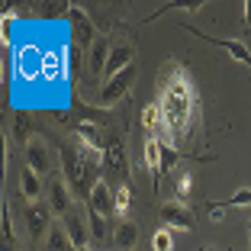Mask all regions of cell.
Wrapping results in <instances>:
<instances>
[{
  "label": "cell",
  "instance_id": "cell-14",
  "mask_svg": "<svg viewBox=\"0 0 251 251\" xmlns=\"http://www.w3.org/2000/svg\"><path fill=\"white\" fill-rule=\"evenodd\" d=\"M132 65H135L132 42H116V45H113V52H110V65H106V71H103V81L116 77L119 71H126V68H132ZM103 81H100V84H103Z\"/></svg>",
  "mask_w": 251,
  "mask_h": 251
},
{
  "label": "cell",
  "instance_id": "cell-23",
  "mask_svg": "<svg viewBox=\"0 0 251 251\" xmlns=\"http://www.w3.org/2000/svg\"><path fill=\"white\" fill-rule=\"evenodd\" d=\"M174 190H177V200L184 203L187 197H190L193 190V177H190V171H174Z\"/></svg>",
  "mask_w": 251,
  "mask_h": 251
},
{
  "label": "cell",
  "instance_id": "cell-11",
  "mask_svg": "<svg viewBox=\"0 0 251 251\" xmlns=\"http://www.w3.org/2000/svg\"><path fill=\"white\" fill-rule=\"evenodd\" d=\"M26 229H29L32 238H42L49 235V229H52V206L45 203V200H39V203H26Z\"/></svg>",
  "mask_w": 251,
  "mask_h": 251
},
{
  "label": "cell",
  "instance_id": "cell-15",
  "mask_svg": "<svg viewBox=\"0 0 251 251\" xmlns=\"http://www.w3.org/2000/svg\"><path fill=\"white\" fill-rule=\"evenodd\" d=\"M110 52H113V45H110V39H103V36L97 39V42L90 45V52H87V68L100 81H103V71H106V65H110Z\"/></svg>",
  "mask_w": 251,
  "mask_h": 251
},
{
  "label": "cell",
  "instance_id": "cell-18",
  "mask_svg": "<svg viewBox=\"0 0 251 251\" xmlns=\"http://www.w3.org/2000/svg\"><path fill=\"white\" fill-rule=\"evenodd\" d=\"M20 190H23V197L29 200V203H39V197L45 193V184H42V177H39L32 168H23V174H20Z\"/></svg>",
  "mask_w": 251,
  "mask_h": 251
},
{
  "label": "cell",
  "instance_id": "cell-8",
  "mask_svg": "<svg viewBox=\"0 0 251 251\" xmlns=\"http://www.w3.org/2000/svg\"><path fill=\"white\" fill-rule=\"evenodd\" d=\"M65 229H68V238H71L74 251H87V245L94 242V238H90L87 209H81V206H74L71 213H65Z\"/></svg>",
  "mask_w": 251,
  "mask_h": 251
},
{
  "label": "cell",
  "instance_id": "cell-10",
  "mask_svg": "<svg viewBox=\"0 0 251 251\" xmlns=\"http://www.w3.org/2000/svg\"><path fill=\"white\" fill-rule=\"evenodd\" d=\"M142 164L151 174V187H161V174H164V142L161 139H145L142 145Z\"/></svg>",
  "mask_w": 251,
  "mask_h": 251
},
{
  "label": "cell",
  "instance_id": "cell-20",
  "mask_svg": "<svg viewBox=\"0 0 251 251\" xmlns=\"http://www.w3.org/2000/svg\"><path fill=\"white\" fill-rule=\"evenodd\" d=\"M113 190H116V216L126 219L129 209H132V190H129V184H116Z\"/></svg>",
  "mask_w": 251,
  "mask_h": 251
},
{
  "label": "cell",
  "instance_id": "cell-17",
  "mask_svg": "<svg viewBox=\"0 0 251 251\" xmlns=\"http://www.w3.org/2000/svg\"><path fill=\"white\" fill-rule=\"evenodd\" d=\"M139 123H142V132H145V139H161V142H164V123H161V113H158L155 103H148L145 110H142Z\"/></svg>",
  "mask_w": 251,
  "mask_h": 251
},
{
  "label": "cell",
  "instance_id": "cell-9",
  "mask_svg": "<svg viewBox=\"0 0 251 251\" xmlns=\"http://www.w3.org/2000/svg\"><path fill=\"white\" fill-rule=\"evenodd\" d=\"M158 216H161V226L164 229H177V232H190L193 229V213L180 203V200H168L161 209H158Z\"/></svg>",
  "mask_w": 251,
  "mask_h": 251
},
{
  "label": "cell",
  "instance_id": "cell-13",
  "mask_svg": "<svg viewBox=\"0 0 251 251\" xmlns=\"http://www.w3.org/2000/svg\"><path fill=\"white\" fill-rule=\"evenodd\" d=\"M87 209L97 216H103V219H110V216H116V190H113L106 180H100V184L90 190V200H87Z\"/></svg>",
  "mask_w": 251,
  "mask_h": 251
},
{
  "label": "cell",
  "instance_id": "cell-5",
  "mask_svg": "<svg viewBox=\"0 0 251 251\" xmlns=\"http://www.w3.org/2000/svg\"><path fill=\"white\" fill-rule=\"evenodd\" d=\"M135 74H139V68H126V71H119L116 77H110V81H103V87H100V94H97V106H116L119 100H123L126 94H129V87H132Z\"/></svg>",
  "mask_w": 251,
  "mask_h": 251
},
{
  "label": "cell",
  "instance_id": "cell-4",
  "mask_svg": "<svg viewBox=\"0 0 251 251\" xmlns=\"http://www.w3.org/2000/svg\"><path fill=\"white\" fill-rule=\"evenodd\" d=\"M100 171H103L106 177L119 180V184H126V177H129V164H126V148H123V142H119V139H113V135H106Z\"/></svg>",
  "mask_w": 251,
  "mask_h": 251
},
{
  "label": "cell",
  "instance_id": "cell-12",
  "mask_svg": "<svg viewBox=\"0 0 251 251\" xmlns=\"http://www.w3.org/2000/svg\"><path fill=\"white\" fill-rule=\"evenodd\" d=\"M184 29H190V36H197V39H203V42H213V45H219L222 52H229L235 61H242L245 68H251V49L242 42V39H222V36H206V32H200V29H193V26H184Z\"/></svg>",
  "mask_w": 251,
  "mask_h": 251
},
{
  "label": "cell",
  "instance_id": "cell-25",
  "mask_svg": "<svg viewBox=\"0 0 251 251\" xmlns=\"http://www.w3.org/2000/svg\"><path fill=\"white\" fill-rule=\"evenodd\" d=\"M26 129H29V119H26V116L20 113V116H16V139H26V142H29V135H26Z\"/></svg>",
  "mask_w": 251,
  "mask_h": 251
},
{
  "label": "cell",
  "instance_id": "cell-24",
  "mask_svg": "<svg viewBox=\"0 0 251 251\" xmlns=\"http://www.w3.org/2000/svg\"><path fill=\"white\" fill-rule=\"evenodd\" d=\"M222 206H226V209H232V206H251V190H248V187L235 190L229 200H222Z\"/></svg>",
  "mask_w": 251,
  "mask_h": 251
},
{
  "label": "cell",
  "instance_id": "cell-26",
  "mask_svg": "<svg viewBox=\"0 0 251 251\" xmlns=\"http://www.w3.org/2000/svg\"><path fill=\"white\" fill-rule=\"evenodd\" d=\"M3 235L13 242V226H10V209H7V203H3Z\"/></svg>",
  "mask_w": 251,
  "mask_h": 251
},
{
  "label": "cell",
  "instance_id": "cell-1",
  "mask_svg": "<svg viewBox=\"0 0 251 251\" xmlns=\"http://www.w3.org/2000/svg\"><path fill=\"white\" fill-rule=\"evenodd\" d=\"M155 106L164 123V142L177 151H187L190 142L203 132V113H200V94L193 77L184 71V65L168 61L158 71V94Z\"/></svg>",
  "mask_w": 251,
  "mask_h": 251
},
{
  "label": "cell",
  "instance_id": "cell-27",
  "mask_svg": "<svg viewBox=\"0 0 251 251\" xmlns=\"http://www.w3.org/2000/svg\"><path fill=\"white\" fill-rule=\"evenodd\" d=\"M242 10H245V29H251V0H245Z\"/></svg>",
  "mask_w": 251,
  "mask_h": 251
},
{
  "label": "cell",
  "instance_id": "cell-2",
  "mask_svg": "<svg viewBox=\"0 0 251 251\" xmlns=\"http://www.w3.org/2000/svg\"><path fill=\"white\" fill-rule=\"evenodd\" d=\"M61 155V174L71 184L74 197H81L84 203L90 200V190H94L100 180H97V168H100V158L84 151L81 145H65L58 151Z\"/></svg>",
  "mask_w": 251,
  "mask_h": 251
},
{
  "label": "cell",
  "instance_id": "cell-19",
  "mask_svg": "<svg viewBox=\"0 0 251 251\" xmlns=\"http://www.w3.org/2000/svg\"><path fill=\"white\" fill-rule=\"evenodd\" d=\"M42 251H74L71 238H68L65 222H52V229H49V235H45Z\"/></svg>",
  "mask_w": 251,
  "mask_h": 251
},
{
  "label": "cell",
  "instance_id": "cell-7",
  "mask_svg": "<svg viewBox=\"0 0 251 251\" xmlns=\"http://www.w3.org/2000/svg\"><path fill=\"white\" fill-rule=\"evenodd\" d=\"M71 184L65 180V174H52V177L45 180V203L52 206V213H71Z\"/></svg>",
  "mask_w": 251,
  "mask_h": 251
},
{
  "label": "cell",
  "instance_id": "cell-21",
  "mask_svg": "<svg viewBox=\"0 0 251 251\" xmlns=\"http://www.w3.org/2000/svg\"><path fill=\"white\" fill-rule=\"evenodd\" d=\"M87 222H90V238H94V242H106L110 226H106L103 216H97V213H90V209H87Z\"/></svg>",
  "mask_w": 251,
  "mask_h": 251
},
{
  "label": "cell",
  "instance_id": "cell-3",
  "mask_svg": "<svg viewBox=\"0 0 251 251\" xmlns=\"http://www.w3.org/2000/svg\"><path fill=\"white\" fill-rule=\"evenodd\" d=\"M26 168H32L39 177H42V174H49V177H52V168H55V151H52V145H49L42 135H36V132H32L29 142H26Z\"/></svg>",
  "mask_w": 251,
  "mask_h": 251
},
{
  "label": "cell",
  "instance_id": "cell-22",
  "mask_svg": "<svg viewBox=\"0 0 251 251\" xmlns=\"http://www.w3.org/2000/svg\"><path fill=\"white\" fill-rule=\"evenodd\" d=\"M151 251H174V232L171 229H155V235H151Z\"/></svg>",
  "mask_w": 251,
  "mask_h": 251
},
{
  "label": "cell",
  "instance_id": "cell-16",
  "mask_svg": "<svg viewBox=\"0 0 251 251\" xmlns=\"http://www.w3.org/2000/svg\"><path fill=\"white\" fill-rule=\"evenodd\" d=\"M113 242H116L119 251H132L135 245H139V226H135L132 219H119L116 226H113Z\"/></svg>",
  "mask_w": 251,
  "mask_h": 251
},
{
  "label": "cell",
  "instance_id": "cell-6",
  "mask_svg": "<svg viewBox=\"0 0 251 251\" xmlns=\"http://www.w3.org/2000/svg\"><path fill=\"white\" fill-rule=\"evenodd\" d=\"M68 23H71V45L90 52V45L100 39L97 29H94V23H90V16L84 13L81 7H71V10H68Z\"/></svg>",
  "mask_w": 251,
  "mask_h": 251
},
{
  "label": "cell",
  "instance_id": "cell-28",
  "mask_svg": "<svg viewBox=\"0 0 251 251\" xmlns=\"http://www.w3.org/2000/svg\"><path fill=\"white\" fill-rule=\"evenodd\" d=\"M203 251H209V248H203Z\"/></svg>",
  "mask_w": 251,
  "mask_h": 251
}]
</instances>
